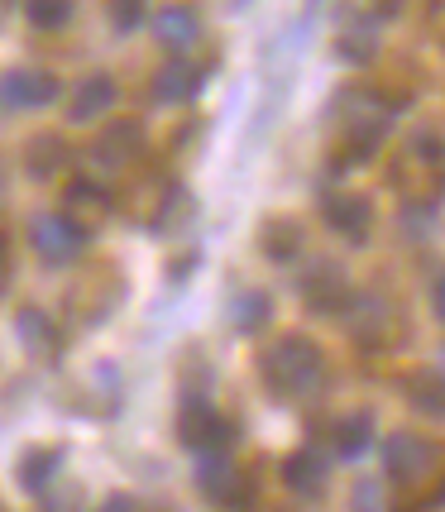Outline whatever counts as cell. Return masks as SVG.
<instances>
[{
	"instance_id": "30",
	"label": "cell",
	"mask_w": 445,
	"mask_h": 512,
	"mask_svg": "<svg viewBox=\"0 0 445 512\" xmlns=\"http://www.w3.org/2000/svg\"><path fill=\"white\" fill-rule=\"evenodd\" d=\"M106 508H134V498L130 493H111V503H106Z\"/></svg>"
},
{
	"instance_id": "12",
	"label": "cell",
	"mask_w": 445,
	"mask_h": 512,
	"mask_svg": "<svg viewBox=\"0 0 445 512\" xmlns=\"http://www.w3.org/2000/svg\"><path fill=\"white\" fill-rule=\"evenodd\" d=\"M297 288H302V297H307V307H312V312H340V307L350 302L345 268L331 264V259H316L312 268H302Z\"/></svg>"
},
{
	"instance_id": "22",
	"label": "cell",
	"mask_w": 445,
	"mask_h": 512,
	"mask_svg": "<svg viewBox=\"0 0 445 512\" xmlns=\"http://www.w3.org/2000/svg\"><path fill=\"white\" fill-rule=\"evenodd\" d=\"M63 163H67L63 134H34V139L24 144V173H29V178H53Z\"/></svg>"
},
{
	"instance_id": "13",
	"label": "cell",
	"mask_w": 445,
	"mask_h": 512,
	"mask_svg": "<svg viewBox=\"0 0 445 512\" xmlns=\"http://www.w3.org/2000/svg\"><path fill=\"white\" fill-rule=\"evenodd\" d=\"M201 87H206V67L192 63L187 53L168 58L154 72V101H163V106H187V101L201 96Z\"/></svg>"
},
{
	"instance_id": "4",
	"label": "cell",
	"mask_w": 445,
	"mask_h": 512,
	"mask_svg": "<svg viewBox=\"0 0 445 512\" xmlns=\"http://www.w3.org/2000/svg\"><path fill=\"white\" fill-rule=\"evenodd\" d=\"M87 235H91L87 225H77L67 211H44V216L29 221V245L48 264H72L82 254V245H87Z\"/></svg>"
},
{
	"instance_id": "20",
	"label": "cell",
	"mask_w": 445,
	"mask_h": 512,
	"mask_svg": "<svg viewBox=\"0 0 445 512\" xmlns=\"http://www.w3.org/2000/svg\"><path fill=\"white\" fill-rule=\"evenodd\" d=\"M273 321V297L264 288H245L235 292V302H230V326L240 335H259Z\"/></svg>"
},
{
	"instance_id": "8",
	"label": "cell",
	"mask_w": 445,
	"mask_h": 512,
	"mask_svg": "<svg viewBox=\"0 0 445 512\" xmlns=\"http://www.w3.org/2000/svg\"><path fill=\"white\" fill-rule=\"evenodd\" d=\"M58 77L48 72V67H10L5 77H0V106H10V111H44L58 101Z\"/></svg>"
},
{
	"instance_id": "28",
	"label": "cell",
	"mask_w": 445,
	"mask_h": 512,
	"mask_svg": "<svg viewBox=\"0 0 445 512\" xmlns=\"http://www.w3.org/2000/svg\"><path fill=\"white\" fill-rule=\"evenodd\" d=\"M355 503H359V508H379V484H359Z\"/></svg>"
},
{
	"instance_id": "17",
	"label": "cell",
	"mask_w": 445,
	"mask_h": 512,
	"mask_svg": "<svg viewBox=\"0 0 445 512\" xmlns=\"http://www.w3.org/2000/svg\"><path fill=\"white\" fill-rule=\"evenodd\" d=\"M63 206H67V216L77 225H96V221H106V211H111V192L101 187V182H91V178H77V182H67V192H63Z\"/></svg>"
},
{
	"instance_id": "11",
	"label": "cell",
	"mask_w": 445,
	"mask_h": 512,
	"mask_svg": "<svg viewBox=\"0 0 445 512\" xmlns=\"http://www.w3.org/2000/svg\"><path fill=\"white\" fill-rule=\"evenodd\" d=\"M201 34H206L201 10L187 5V0H173V5H163L154 15V39L168 48V53H192V48L201 44Z\"/></svg>"
},
{
	"instance_id": "25",
	"label": "cell",
	"mask_w": 445,
	"mask_h": 512,
	"mask_svg": "<svg viewBox=\"0 0 445 512\" xmlns=\"http://www.w3.org/2000/svg\"><path fill=\"white\" fill-rule=\"evenodd\" d=\"M407 398L417 402L422 412H431V417H445V379L441 374H422V379L407 383Z\"/></svg>"
},
{
	"instance_id": "24",
	"label": "cell",
	"mask_w": 445,
	"mask_h": 512,
	"mask_svg": "<svg viewBox=\"0 0 445 512\" xmlns=\"http://www.w3.org/2000/svg\"><path fill=\"white\" fill-rule=\"evenodd\" d=\"M72 10H77L72 0H24V20L34 24V29H48V34L63 29L72 20Z\"/></svg>"
},
{
	"instance_id": "21",
	"label": "cell",
	"mask_w": 445,
	"mask_h": 512,
	"mask_svg": "<svg viewBox=\"0 0 445 512\" xmlns=\"http://www.w3.org/2000/svg\"><path fill=\"white\" fill-rule=\"evenodd\" d=\"M259 249H264L268 259H278V264L297 259V254H302V225L292 221V216H273V221H264V230H259Z\"/></svg>"
},
{
	"instance_id": "7",
	"label": "cell",
	"mask_w": 445,
	"mask_h": 512,
	"mask_svg": "<svg viewBox=\"0 0 445 512\" xmlns=\"http://www.w3.org/2000/svg\"><path fill=\"white\" fill-rule=\"evenodd\" d=\"M345 321H350V335H355L364 350H388L393 335H398V312H393V302L379 297V292L350 297V302H345Z\"/></svg>"
},
{
	"instance_id": "18",
	"label": "cell",
	"mask_w": 445,
	"mask_h": 512,
	"mask_svg": "<svg viewBox=\"0 0 445 512\" xmlns=\"http://www.w3.org/2000/svg\"><path fill=\"white\" fill-rule=\"evenodd\" d=\"M58 469H63V450L58 446H29L20 455V465H15V479H20L24 493H44Z\"/></svg>"
},
{
	"instance_id": "1",
	"label": "cell",
	"mask_w": 445,
	"mask_h": 512,
	"mask_svg": "<svg viewBox=\"0 0 445 512\" xmlns=\"http://www.w3.org/2000/svg\"><path fill=\"white\" fill-rule=\"evenodd\" d=\"M259 374H264L268 393L283 402H307L321 393L326 383V355L307 335H283L259 355Z\"/></svg>"
},
{
	"instance_id": "31",
	"label": "cell",
	"mask_w": 445,
	"mask_h": 512,
	"mask_svg": "<svg viewBox=\"0 0 445 512\" xmlns=\"http://www.w3.org/2000/svg\"><path fill=\"white\" fill-rule=\"evenodd\" d=\"M379 10H383V15H398V10H402V0H379Z\"/></svg>"
},
{
	"instance_id": "23",
	"label": "cell",
	"mask_w": 445,
	"mask_h": 512,
	"mask_svg": "<svg viewBox=\"0 0 445 512\" xmlns=\"http://www.w3.org/2000/svg\"><path fill=\"white\" fill-rule=\"evenodd\" d=\"M335 53H340L345 63H355V67L374 63V58H379V29H374L369 20L345 24V29H340V44H335Z\"/></svg>"
},
{
	"instance_id": "14",
	"label": "cell",
	"mask_w": 445,
	"mask_h": 512,
	"mask_svg": "<svg viewBox=\"0 0 445 512\" xmlns=\"http://www.w3.org/2000/svg\"><path fill=\"white\" fill-rule=\"evenodd\" d=\"M15 335H20L24 355L29 359H58L63 355V331H58V321L44 312V307H20L15 312Z\"/></svg>"
},
{
	"instance_id": "15",
	"label": "cell",
	"mask_w": 445,
	"mask_h": 512,
	"mask_svg": "<svg viewBox=\"0 0 445 512\" xmlns=\"http://www.w3.org/2000/svg\"><path fill=\"white\" fill-rule=\"evenodd\" d=\"M115 101H120V87H115L111 72H91V77H82V82L72 87L67 115H72V125H91V120L111 115Z\"/></svg>"
},
{
	"instance_id": "26",
	"label": "cell",
	"mask_w": 445,
	"mask_h": 512,
	"mask_svg": "<svg viewBox=\"0 0 445 512\" xmlns=\"http://www.w3.org/2000/svg\"><path fill=\"white\" fill-rule=\"evenodd\" d=\"M106 20H111L115 34H134L149 20V0H106Z\"/></svg>"
},
{
	"instance_id": "29",
	"label": "cell",
	"mask_w": 445,
	"mask_h": 512,
	"mask_svg": "<svg viewBox=\"0 0 445 512\" xmlns=\"http://www.w3.org/2000/svg\"><path fill=\"white\" fill-rule=\"evenodd\" d=\"M5 283H10V249L0 240V292H5Z\"/></svg>"
},
{
	"instance_id": "9",
	"label": "cell",
	"mask_w": 445,
	"mask_h": 512,
	"mask_svg": "<svg viewBox=\"0 0 445 512\" xmlns=\"http://www.w3.org/2000/svg\"><path fill=\"white\" fill-rule=\"evenodd\" d=\"M321 216H326V225H331L335 235L364 245L369 230H374V201L364 197V192H340V187H335V192L321 197Z\"/></svg>"
},
{
	"instance_id": "32",
	"label": "cell",
	"mask_w": 445,
	"mask_h": 512,
	"mask_svg": "<svg viewBox=\"0 0 445 512\" xmlns=\"http://www.w3.org/2000/svg\"><path fill=\"white\" fill-rule=\"evenodd\" d=\"M436 374H441V379H445V350H441V359H436Z\"/></svg>"
},
{
	"instance_id": "33",
	"label": "cell",
	"mask_w": 445,
	"mask_h": 512,
	"mask_svg": "<svg viewBox=\"0 0 445 512\" xmlns=\"http://www.w3.org/2000/svg\"><path fill=\"white\" fill-rule=\"evenodd\" d=\"M230 5H249V0H230Z\"/></svg>"
},
{
	"instance_id": "5",
	"label": "cell",
	"mask_w": 445,
	"mask_h": 512,
	"mask_svg": "<svg viewBox=\"0 0 445 512\" xmlns=\"http://www.w3.org/2000/svg\"><path fill=\"white\" fill-rule=\"evenodd\" d=\"M178 441L187 450H230L235 441H240V426L230 422V417H221L211 402H182L178 412Z\"/></svg>"
},
{
	"instance_id": "27",
	"label": "cell",
	"mask_w": 445,
	"mask_h": 512,
	"mask_svg": "<svg viewBox=\"0 0 445 512\" xmlns=\"http://www.w3.org/2000/svg\"><path fill=\"white\" fill-rule=\"evenodd\" d=\"M431 312H436V321L445 326V273L431 283Z\"/></svg>"
},
{
	"instance_id": "6",
	"label": "cell",
	"mask_w": 445,
	"mask_h": 512,
	"mask_svg": "<svg viewBox=\"0 0 445 512\" xmlns=\"http://www.w3.org/2000/svg\"><path fill=\"white\" fill-rule=\"evenodd\" d=\"M197 489L211 498V503H225V508H245L254 498V484H249L240 465L230 460V450H201L197 460Z\"/></svg>"
},
{
	"instance_id": "19",
	"label": "cell",
	"mask_w": 445,
	"mask_h": 512,
	"mask_svg": "<svg viewBox=\"0 0 445 512\" xmlns=\"http://www.w3.org/2000/svg\"><path fill=\"white\" fill-rule=\"evenodd\" d=\"M369 446H374V412H350L331 426V450L340 460H359Z\"/></svg>"
},
{
	"instance_id": "3",
	"label": "cell",
	"mask_w": 445,
	"mask_h": 512,
	"mask_svg": "<svg viewBox=\"0 0 445 512\" xmlns=\"http://www.w3.org/2000/svg\"><path fill=\"white\" fill-rule=\"evenodd\" d=\"M436 455H441V450L431 446L426 436H417V431H393V436L383 441V469H388V479H393L398 489H417L426 474L436 469Z\"/></svg>"
},
{
	"instance_id": "10",
	"label": "cell",
	"mask_w": 445,
	"mask_h": 512,
	"mask_svg": "<svg viewBox=\"0 0 445 512\" xmlns=\"http://www.w3.org/2000/svg\"><path fill=\"white\" fill-rule=\"evenodd\" d=\"M139 154H144V130H139L134 120H111L106 130L96 134V144H91V163L106 168V173L130 168Z\"/></svg>"
},
{
	"instance_id": "16",
	"label": "cell",
	"mask_w": 445,
	"mask_h": 512,
	"mask_svg": "<svg viewBox=\"0 0 445 512\" xmlns=\"http://www.w3.org/2000/svg\"><path fill=\"white\" fill-rule=\"evenodd\" d=\"M326 479H331V460L321 450H297L283 460V484L297 498H321L326 493Z\"/></svg>"
},
{
	"instance_id": "2",
	"label": "cell",
	"mask_w": 445,
	"mask_h": 512,
	"mask_svg": "<svg viewBox=\"0 0 445 512\" xmlns=\"http://www.w3.org/2000/svg\"><path fill=\"white\" fill-rule=\"evenodd\" d=\"M335 120H340V149L355 158V163H364V158L379 154V144L388 139L398 111H393L388 96H379V91H369V87H355L340 96Z\"/></svg>"
}]
</instances>
